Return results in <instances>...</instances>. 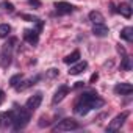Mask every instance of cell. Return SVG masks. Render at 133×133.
Listing matches in <instances>:
<instances>
[{
	"label": "cell",
	"instance_id": "1",
	"mask_svg": "<svg viewBox=\"0 0 133 133\" xmlns=\"http://www.w3.org/2000/svg\"><path fill=\"white\" fill-rule=\"evenodd\" d=\"M103 105H105L103 99H100L97 94L85 92V94L78 96V99L75 100V103H74V111H75V114H78V116H85V114H88L91 110L102 108Z\"/></svg>",
	"mask_w": 133,
	"mask_h": 133
},
{
	"label": "cell",
	"instance_id": "2",
	"mask_svg": "<svg viewBox=\"0 0 133 133\" xmlns=\"http://www.w3.org/2000/svg\"><path fill=\"white\" fill-rule=\"evenodd\" d=\"M30 111L24 107V108H21V110H16L14 111V122H13V127H14V130H22V128H25L27 125H28V122H30Z\"/></svg>",
	"mask_w": 133,
	"mask_h": 133
},
{
	"label": "cell",
	"instance_id": "3",
	"mask_svg": "<svg viewBox=\"0 0 133 133\" xmlns=\"http://www.w3.org/2000/svg\"><path fill=\"white\" fill-rule=\"evenodd\" d=\"M80 128V124L75 121V119H71V117H66L63 121H59L55 127H53V131L58 133V131H71V130H78Z\"/></svg>",
	"mask_w": 133,
	"mask_h": 133
},
{
	"label": "cell",
	"instance_id": "4",
	"mask_svg": "<svg viewBox=\"0 0 133 133\" xmlns=\"http://www.w3.org/2000/svg\"><path fill=\"white\" fill-rule=\"evenodd\" d=\"M127 117H128V111H122L121 114L114 116V117H113V121L108 124V127H107V131H108V133H114V131H119V130H121V127L125 124Z\"/></svg>",
	"mask_w": 133,
	"mask_h": 133
},
{
	"label": "cell",
	"instance_id": "5",
	"mask_svg": "<svg viewBox=\"0 0 133 133\" xmlns=\"http://www.w3.org/2000/svg\"><path fill=\"white\" fill-rule=\"evenodd\" d=\"M41 102H42V92H35L33 96H30V97L27 99L25 108H27L30 113H33V111H36V110L39 108Z\"/></svg>",
	"mask_w": 133,
	"mask_h": 133
},
{
	"label": "cell",
	"instance_id": "6",
	"mask_svg": "<svg viewBox=\"0 0 133 133\" xmlns=\"http://www.w3.org/2000/svg\"><path fill=\"white\" fill-rule=\"evenodd\" d=\"M14 122V111L0 113V127H10Z\"/></svg>",
	"mask_w": 133,
	"mask_h": 133
},
{
	"label": "cell",
	"instance_id": "7",
	"mask_svg": "<svg viewBox=\"0 0 133 133\" xmlns=\"http://www.w3.org/2000/svg\"><path fill=\"white\" fill-rule=\"evenodd\" d=\"M68 94H69V88L66 86V85H61V86L55 91V94H53V97H52V102H53V103H59Z\"/></svg>",
	"mask_w": 133,
	"mask_h": 133
},
{
	"label": "cell",
	"instance_id": "8",
	"mask_svg": "<svg viewBox=\"0 0 133 133\" xmlns=\"http://www.w3.org/2000/svg\"><path fill=\"white\" fill-rule=\"evenodd\" d=\"M55 8L58 14H71L74 11V5H71L69 2H56Z\"/></svg>",
	"mask_w": 133,
	"mask_h": 133
},
{
	"label": "cell",
	"instance_id": "9",
	"mask_svg": "<svg viewBox=\"0 0 133 133\" xmlns=\"http://www.w3.org/2000/svg\"><path fill=\"white\" fill-rule=\"evenodd\" d=\"M11 64V49L3 47V50L0 52V66L2 68H8Z\"/></svg>",
	"mask_w": 133,
	"mask_h": 133
},
{
	"label": "cell",
	"instance_id": "10",
	"mask_svg": "<svg viewBox=\"0 0 133 133\" xmlns=\"http://www.w3.org/2000/svg\"><path fill=\"white\" fill-rule=\"evenodd\" d=\"M114 92L119 94V96H128L133 92V86L130 83H117L114 86Z\"/></svg>",
	"mask_w": 133,
	"mask_h": 133
},
{
	"label": "cell",
	"instance_id": "11",
	"mask_svg": "<svg viewBox=\"0 0 133 133\" xmlns=\"http://www.w3.org/2000/svg\"><path fill=\"white\" fill-rule=\"evenodd\" d=\"M88 68V63L86 61H77V63H74V66H71V69H69V75H78V74H82L85 69Z\"/></svg>",
	"mask_w": 133,
	"mask_h": 133
},
{
	"label": "cell",
	"instance_id": "12",
	"mask_svg": "<svg viewBox=\"0 0 133 133\" xmlns=\"http://www.w3.org/2000/svg\"><path fill=\"white\" fill-rule=\"evenodd\" d=\"M92 35L97 38H105L108 35V27L105 24H96L92 27Z\"/></svg>",
	"mask_w": 133,
	"mask_h": 133
},
{
	"label": "cell",
	"instance_id": "13",
	"mask_svg": "<svg viewBox=\"0 0 133 133\" xmlns=\"http://www.w3.org/2000/svg\"><path fill=\"white\" fill-rule=\"evenodd\" d=\"M38 80H39V75H36L35 78H28V80H25V82H22V80H21V82H19V83L14 86V88H16L17 91H25L27 88H30L31 85H35Z\"/></svg>",
	"mask_w": 133,
	"mask_h": 133
},
{
	"label": "cell",
	"instance_id": "14",
	"mask_svg": "<svg viewBox=\"0 0 133 133\" xmlns=\"http://www.w3.org/2000/svg\"><path fill=\"white\" fill-rule=\"evenodd\" d=\"M38 38H39V35H38L36 30H25V33H24V39L30 44H36Z\"/></svg>",
	"mask_w": 133,
	"mask_h": 133
},
{
	"label": "cell",
	"instance_id": "15",
	"mask_svg": "<svg viewBox=\"0 0 133 133\" xmlns=\"http://www.w3.org/2000/svg\"><path fill=\"white\" fill-rule=\"evenodd\" d=\"M89 21L96 25V24H105V17L100 11H91L89 13Z\"/></svg>",
	"mask_w": 133,
	"mask_h": 133
},
{
	"label": "cell",
	"instance_id": "16",
	"mask_svg": "<svg viewBox=\"0 0 133 133\" xmlns=\"http://www.w3.org/2000/svg\"><path fill=\"white\" fill-rule=\"evenodd\" d=\"M121 38L125 39L127 42H131L133 41V28L131 27H125L121 30Z\"/></svg>",
	"mask_w": 133,
	"mask_h": 133
},
{
	"label": "cell",
	"instance_id": "17",
	"mask_svg": "<svg viewBox=\"0 0 133 133\" xmlns=\"http://www.w3.org/2000/svg\"><path fill=\"white\" fill-rule=\"evenodd\" d=\"M117 11L124 16V17H131V6L128 5V3H121L119 5V8H117Z\"/></svg>",
	"mask_w": 133,
	"mask_h": 133
},
{
	"label": "cell",
	"instance_id": "18",
	"mask_svg": "<svg viewBox=\"0 0 133 133\" xmlns=\"http://www.w3.org/2000/svg\"><path fill=\"white\" fill-rule=\"evenodd\" d=\"M78 59H80V52H78V50H74L72 53H69L68 56L64 58V63H66V64H74V63H77Z\"/></svg>",
	"mask_w": 133,
	"mask_h": 133
},
{
	"label": "cell",
	"instance_id": "19",
	"mask_svg": "<svg viewBox=\"0 0 133 133\" xmlns=\"http://www.w3.org/2000/svg\"><path fill=\"white\" fill-rule=\"evenodd\" d=\"M11 33V27L8 24H2L0 25V38H8Z\"/></svg>",
	"mask_w": 133,
	"mask_h": 133
},
{
	"label": "cell",
	"instance_id": "20",
	"mask_svg": "<svg viewBox=\"0 0 133 133\" xmlns=\"http://www.w3.org/2000/svg\"><path fill=\"white\" fill-rule=\"evenodd\" d=\"M21 80H22V75H21V74H17V75H13V77L10 78V85L14 88V86H16V85H17Z\"/></svg>",
	"mask_w": 133,
	"mask_h": 133
},
{
	"label": "cell",
	"instance_id": "21",
	"mask_svg": "<svg viewBox=\"0 0 133 133\" xmlns=\"http://www.w3.org/2000/svg\"><path fill=\"white\" fill-rule=\"evenodd\" d=\"M122 68H124V71H130V69H131V66H130V58H128V56H124Z\"/></svg>",
	"mask_w": 133,
	"mask_h": 133
},
{
	"label": "cell",
	"instance_id": "22",
	"mask_svg": "<svg viewBox=\"0 0 133 133\" xmlns=\"http://www.w3.org/2000/svg\"><path fill=\"white\" fill-rule=\"evenodd\" d=\"M3 6H5L8 11H14V6H13V3H8V2H6V3H3Z\"/></svg>",
	"mask_w": 133,
	"mask_h": 133
},
{
	"label": "cell",
	"instance_id": "23",
	"mask_svg": "<svg viewBox=\"0 0 133 133\" xmlns=\"http://www.w3.org/2000/svg\"><path fill=\"white\" fill-rule=\"evenodd\" d=\"M55 75H58V71H56V69H50L49 77H55Z\"/></svg>",
	"mask_w": 133,
	"mask_h": 133
},
{
	"label": "cell",
	"instance_id": "24",
	"mask_svg": "<svg viewBox=\"0 0 133 133\" xmlns=\"http://www.w3.org/2000/svg\"><path fill=\"white\" fill-rule=\"evenodd\" d=\"M30 5H35V6H39V0H30Z\"/></svg>",
	"mask_w": 133,
	"mask_h": 133
},
{
	"label": "cell",
	"instance_id": "25",
	"mask_svg": "<svg viewBox=\"0 0 133 133\" xmlns=\"http://www.w3.org/2000/svg\"><path fill=\"white\" fill-rule=\"evenodd\" d=\"M96 80H97V74H94V75L91 77V82H96Z\"/></svg>",
	"mask_w": 133,
	"mask_h": 133
}]
</instances>
